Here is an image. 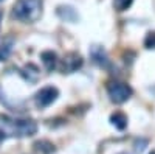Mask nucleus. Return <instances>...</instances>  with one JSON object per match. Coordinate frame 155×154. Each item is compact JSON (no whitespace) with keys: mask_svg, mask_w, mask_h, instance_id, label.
I'll list each match as a JSON object with an SVG mask.
<instances>
[{"mask_svg":"<svg viewBox=\"0 0 155 154\" xmlns=\"http://www.w3.org/2000/svg\"><path fill=\"white\" fill-rule=\"evenodd\" d=\"M37 132V125L31 118H12L0 115V142L8 137H31Z\"/></svg>","mask_w":155,"mask_h":154,"instance_id":"nucleus-1","label":"nucleus"},{"mask_svg":"<svg viewBox=\"0 0 155 154\" xmlns=\"http://www.w3.org/2000/svg\"><path fill=\"white\" fill-rule=\"evenodd\" d=\"M44 0H17L12 6V16L23 23H34L41 19Z\"/></svg>","mask_w":155,"mask_h":154,"instance_id":"nucleus-2","label":"nucleus"},{"mask_svg":"<svg viewBox=\"0 0 155 154\" xmlns=\"http://www.w3.org/2000/svg\"><path fill=\"white\" fill-rule=\"evenodd\" d=\"M107 94H109L112 103H115V104H123V103H126L132 97L134 91L130 86L123 83V81H110L107 84Z\"/></svg>","mask_w":155,"mask_h":154,"instance_id":"nucleus-3","label":"nucleus"},{"mask_svg":"<svg viewBox=\"0 0 155 154\" xmlns=\"http://www.w3.org/2000/svg\"><path fill=\"white\" fill-rule=\"evenodd\" d=\"M58 97H59V91L54 86H45V87L41 89V91L36 92V95H34V104L39 109H45L50 104H53V103L58 100Z\"/></svg>","mask_w":155,"mask_h":154,"instance_id":"nucleus-4","label":"nucleus"},{"mask_svg":"<svg viewBox=\"0 0 155 154\" xmlns=\"http://www.w3.org/2000/svg\"><path fill=\"white\" fill-rule=\"evenodd\" d=\"M82 56L76 51H70L61 61V72L62 73H73L82 67Z\"/></svg>","mask_w":155,"mask_h":154,"instance_id":"nucleus-5","label":"nucleus"},{"mask_svg":"<svg viewBox=\"0 0 155 154\" xmlns=\"http://www.w3.org/2000/svg\"><path fill=\"white\" fill-rule=\"evenodd\" d=\"M90 56H92V61L96 64V66H99L102 69L110 67V59L107 56V51L101 45H93L92 48H90Z\"/></svg>","mask_w":155,"mask_h":154,"instance_id":"nucleus-6","label":"nucleus"},{"mask_svg":"<svg viewBox=\"0 0 155 154\" xmlns=\"http://www.w3.org/2000/svg\"><path fill=\"white\" fill-rule=\"evenodd\" d=\"M56 12H58V16L62 20H65V22L74 23V22L79 20V14H78V11L73 6H70V5H61V6H58Z\"/></svg>","mask_w":155,"mask_h":154,"instance_id":"nucleus-7","label":"nucleus"},{"mask_svg":"<svg viewBox=\"0 0 155 154\" xmlns=\"http://www.w3.org/2000/svg\"><path fill=\"white\" fill-rule=\"evenodd\" d=\"M41 59H42L44 66H45V69H47L48 72H53V70L56 69V66H58V62H59V61H58V55L54 53V51H51V50L42 51Z\"/></svg>","mask_w":155,"mask_h":154,"instance_id":"nucleus-8","label":"nucleus"},{"mask_svg":"<svg viewBox=\"0 0 155 154\" xmlns=\"http://www.w3.org/2000/svg\"><path fill=\"white\" fill-rule=\"evenodd\" d=\"M110 123H112V126H115L116 129H120V131H123V129H126V126H127V117L123 114V112H113L112 115H110Z\"/></svg>","mask_w":155,"mask_h":154,"instance_id":"nucleus-9","label":"nucleus"},{"mask_svg":"<svg viewBox=\"0 0 155 154\" xmlns=\"http://www.w3.org/2000/svg\"><path fill=\"white\" fill-rule=\"evenodd\" d=\"M12 47H14V39L11 36L5 37V41L0 45V61H6L12 51Z\"/></svg>","mask_w":155,"mask_h":154,"instance_id":"nucleus-10","label":"nucleus"},{"mask_svg":"<svg viewBox=\"0 0 155 154\" xmlns=\"http://www.w3.org/2000/svg\"><path fill=\"white\" fill-rule=\"evenodd\" d=\"M34 148H36V151H41L44 154H51L56 151L54 145L51 142H48V140H39V142L34 143Z\"/></svg>","mask_w":155,"mask_h":154,"instance_id":"nucleus-11","label":"nucleus"},{"mask_svg":"<svg viewBox=\"0 0 155 154\" xmlns=\"http://www.w3.org/2000/svg\"><path fill=\"white\" fill-rule=\"evenodd\" d=\"M134 3V0H113V6L116 11H126L127 8H130Z\"/></svg>","mask_w":155,"mask_h":154,"instance_id":"nucleus-12","label":"nucleus"},{"mask_svg":"<svg viewBox=\"0 0 155 154\" xmlns=\"http://www.w3.org/2000/svg\"><path fill=\"white\" fill-rule=\"evenodd\" d=\"M144 47H146V48H155V31H150V33L146 34Z\"/></svg>","mask_w":155,"mask_h":154,"instance_id":"nucleus-13","label":"nucleus"},{"mask_svg":"<svg viewBox=\"0 0 155 154\" xmlns=\"http://www.w3.org/2000/svg\"><path fill=\"white\" fill-rule=\"evenodd\" d=\"M2 20H3V11L0 9V27H2Z\"/></svg>","mask_w":155,"mask_h":154,"instance_id":"nucleus-14","label":"nucleus"},{"mask_svg":"<svg viewBox=\"0 0 155 154\" xmlns=\"http://www.w3.org/2000/svg\"><path fill=\"white\" fill-rule=\"evenodd\" d=\"M150 154H155V151H153V152H150Z\"/></svg>","mask_w":155,"mask_h":154,"instance_id":"nucleus-15","label":"nucleus"},{"mask_svg":"<svg viewBox=\"0 0 155 154\" xmlns=\"http://www.w3.org/2000/svg\"><path fill=\"white\" fill-rule=\"evenodd\" d=\"M121 154H127V152H121Z\"/></svg>","mask_w":155,"mask_h":154,"instance_id":"nucleus-16","label":"nucleus"},{"mask_svg":"<svg viewBox=\"0 0 155 154\" xmlns=\"http://www.w3.org/2000/svg\"><path fill=\"white\" fill-rule=\"evenodd\" d=\"M0 2H3V0H0Z\"/></svg>","mask_w":155,"mask_h":154,"instance_id":"nucleus-17","label":"nucleus"}]
</instances>
